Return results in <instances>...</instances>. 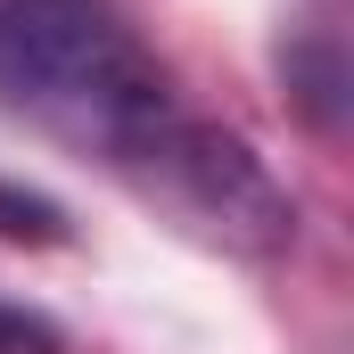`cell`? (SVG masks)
Segmentation results:
<instances>
[{"mask_svg": "<svg viewBox=\"0 0 354 354\" xmlns=\"http://www.w3.org/2000/svg\"><path fill=\"white\" fill-rule=\"evenodd\" d=\"M0 107L231 256L297 239V198L239 132L181 99L115 0H0Z\"/></svg>", "mask_w": 354, "mask_h": 354, "instance_id": "cell-1", "label": "cell"}, {"mask_svg": "<svg viewBox=\"0 0 354 354\" xmlns=\"http://www.w3.org/2000/svg\"><path fill=\"white\" fill-rule=\"evenodd\" d=\"M0 239H17V248H58V239H66V206L41 198L33 181L0 174Z\"/></svg>", "mask_w": 354, "mask_h": 354, "instance_id": "cell-2", "label": "cell"}, {"mask_svg": "<svg viewBox=\"0 0 354 354\" xmlns=\"http://www.w3.org/2000/svg\"><path fill=\"white\" fill-rule=\"evenodd\" d=\"M0 354H58V330H50L33 305L0 297Z\"/></svg>", "mask_w": 354, "mask_h": 354, "instance_id": "cell-3", "label": "cell"}]
</instances>
